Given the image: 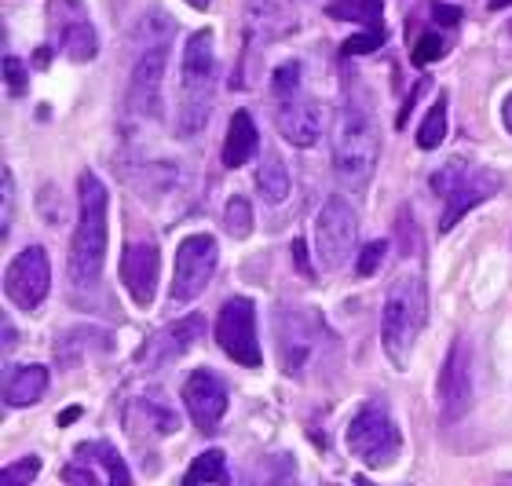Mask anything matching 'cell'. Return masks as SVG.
Here are the masks:
<instances>
[{
	"instance_id": "cell-1",
	"label": "cell",
	"mask_w": 512,
	"mask_h": 486,
	"mask_svg": "<svg viewBox=\"0 0 512 486\" xmlns=\"http://www.w3.org/2000/svg\"><path fill=\"white\" fill-rule=\"evenodd\" d=\"M77 205H81V216H77V231H74V242H70L66 271H70L74 286H92L99 278V271H103V264H107V223H110V194L92 169H85L77 176Z\"/></svg>"
},
{
	"instance_id": "cell-2",
	"label": "cell",
	"mask_w": 512,
	"mask_h": 486,
	"mask_svg": "<svg viewBox=\"0 0 512 486\" xmlns=\"http://www.w3.org/2000/svg\"><path fill=\"white\" fill-rule=\"evenodd\" d=\"M216 99V48L213 30H198L187 37L180 63V106H176V136L194 139L209 125Z\"/></svg>"
},
{
	"instance_id": "cell-3",
	"label": "cell",
	"mask_w": 512,
	"mask_h": 486,
	"mask_svg": "<svg viewBox=\"0 0 512 486\" xmlns=\"http://www.w3.org/2000/svg\"><path fill=\"white\" fill-rule=\"evenodd\" d=\"M428 318V293H425V278L410 271V275H399L384 296V311H381V348L388 355L395 370H406V362L414 355V344L425 329Z\"/></svg>"
},
{
	"instance_id": "cell-4",
	"label": "cell",
	"mask_w": 512,
	"mask_h": 486,
	"mask_svg": "<svg viewBox=\"0 0 512 486\" xmlns=\"http://www.w3.org/2000/svg\"><path fill=\"white\" fill-rule=\"evenodd\" d=\"M377 165V125L374 117L348 106L341 110L337 125H333V172L344 187H366L370 172Z\"/></svg>"
},
{
	"instance_id": "cell-5",
	"label": "cell",
	"mask_w": 512,
	"mask_h": 486,
	"mask_svg": "<svg viewBox=\"0 0 512 486\" xmlns=\"http://www.w3.org/2000/svg\"><path fill=\"white\" fill-rule=\"evenodd\" d=\"M348 450L370 468L395 465V457L403 450V435H399V424L392 421V413L384 410L381 402L359 406V413L348 421Z\"/></svg>"
},
{
	"instance_id": "cell-6",
	"label": "cell",
	"mask_w": 512,
	"mask_h": 486,
	"mask_svg": "<svg viewBox=\"0 0 512 486\" xmlns=\"http://www.w3.org/2000/svg\"><path fill=\"white\" fill-rule=\"evenodd\" d=\"M355 238H359V216L341 194L326 198L322 212L315 216V253L326 271H341L344 260L355 253Z\"/></svg>"
},
{
	"instance_id": "cell-7",
	"label": "cell",
	"mask_w": 512,
	"mask_h": 486,
	"mask_svg": "<svg viewBox=\"0 0 512 486\" xmlns=\"http://www.w3.org/2000/svg\"><path fill=\"white\" fill-rule=\"evenodd\" d=\"M216 344L227 359H235L246 370H260V340H256V304L249 296H231L216 318Z\"/></svg>"
},
{
	"instance_id": "cell-8",
	"label": "cell",
	"mask_w": 512,
	"mask_h": 486,
	"mask_svg": "<svg viewBox=\"0 0 512 486\" xmlns=\"http://www.w3.org/2000/svg\"><path fill=\"white\" fill-rule=\"evenodd\" d=\"M216 238L213 234H191L183 238L176 249V275H172V300L176 304H191L205 293L216 271Z\"/></svg>"
},
{
	"instance_id": "cell-9",
	"label": "cell",
	"mask_w": 512,
	"mask_h": 486,
	"mask_svg": "<svg viewBox=\"0 0 512 486\" xmlns=\"http://www.w3.org/2000/svg\"><path fill=\"white\" fill-rule=\"evenodd\" d=\"M52 289V264H48V253L41 245H30L22 249L15 260H11L8 275H4V293L15 307L22 311H37L44 304V296Z\"/></svg>"
},
{
	"instance_id": "cell-10",
	"label": "cell",
	"mask_w": 512,
	"mask_h": 486,
	"mask_svg": "<svg viewBox=\"0 0 512 486\" xmlns=\"http://www.w3.org/2000/svg\"><path fill=\"white\" fill-rule=\"evenodd\" d=\"M161 88H165V48L154 44L139 55L136 70H132V81H128V96L125 106L132 117H147V121H158L161 117Z\"/></svg>"
},
{
	"instance_id": "cell-11",
	"label": "cell",
	"mask_w": 512,
	"mask_h": 486,
	"mask_svg": "<svg viewBox=\"0 0 512 486\" xmlns=\"http://www.w3.org/2000/svg\"><path fill=\"white\" fill-rule=\"evenodd\" d=\"M472 406V370H469V344L454 340L447 351V362L439 370V413L443 421H461Z\"/></svg>"
},
{
	"instance_id": "cell-12",
	"label": "cell",
	"mask_w": 512,
	"mask_h": 486,
	"mask_svg": "<svg viewBox=\"0 0 512 486\" xmlns=\"http://www.w3.org/2000/svg\"><path fill=\"white\" fill-rule=\"evenodd\" d=\"M227 402H231L227 384L220 381L213 370H194L191 377H187V384H183V406L191 413V421L198 424V432H205V435H213L216 428H220V421H224V413H227Z\"/></svg>"
},
{
	"instance_id": "cell-13",
	"label": "cell",
	"mask_w": 512,
	"mask_h": 486,
	"mask_svg": "<svg viewBox=\"0 0 512 486\" xmlns=\"http://www.w3.org/2000/svg\"><path fill=\"white\" fill-rule=\"evenodd\" d=\"M125 424L136 443L139 439H165V435L180 432V413L172 410L169 399L158 388H147L128 402Z\"/></svg>"
},
{
	"instance_id": "cell-14",
	"label": "cell",
	"mask_w": 512,
	"mask_h": 486,
	"mask_svg": "<svg viewBox=\"0 0 512 486\" xmlns=\"http://www.w3.org/2000/svg\"><path fill=\"white\" fill-rule=\"evenodd\" d=\"M158 271H161V256L150 242H132L121 256V282H125L128 296L136 307L154 304V293H158Z\"/></svg>"
},
{
	"instance_id": "cell-15",
	"label": "cell",
	"mask_w": 512,
	"mask_h": 486,
	"mask_svg": "<svg viewBox=\"0 0 512 486\" xmlns=\"http://www.w3.org/2000/svg\"><path fill=\"white\" fill-rule=\"evenodd\" d=\"M275 125L282 132L286 143L293 147H315L322 139V106L311 103L297 92V96H286L278 99V110H275Z\"/></svg>"
},
{
	"instance_id": "cell-16",
	"label": "cell",
	"mask_w": 512,
	"mask_h": 486,
	"mask_svg": "<svg viewBox=\"0 0 512 486\" xmlns=\"http://www.w3.org/2000/svg\"><path fill=\"white\" fill-rule=\"evenodd\" d=\"M498 187H502V176L494 169H472L469 172V180L461 183L458 191H450L447 205H443V216H439V231L447 234L454 231L461 223V216H469L476 205H483V201H491L494 194H498Z\"/></svg>"
},
{
	"instance_id": "cell-17",
	"label": "cell",
	"mask_w": 512,
	"mask_h": 486,
	"mask_svg": "<svg viewBox=\"0 0 512 486\" xmlns=\"http://www.w3.org/2000/svg\"><path fill=\"white\" fill-rule=\"evenodd\" d=\"M48 366L41 362H30V366H15L8 373V381H4V399L8 406H33V402L44 399V391H48Z\"/></svg>"
},
{
	"instance_id": "cell-18",
	"label": "cell",
	"mask_w": 512,
	"mask_h": 486,
	"mask_svg": "<svg viewBox=\"0 0 512 486\" xmlns=\"http://www.w3.org/2000/svg\"><path fill=\"white\" fill-rule=\"evenodd\" d=\"M260 147V132H256V121L249 117V110H238L227 125V139H224V165L227 169H242L249 165V158Z\"/></svg>"
},
{
	"instance_id": "cell-19",
	"label": "cell",
	"mask_w": 512,
	"mask_h": 486,
	"mask_svg": "<svg viewBox=\"0 0 512 486\" xmlns=\"http://www.w3.org/2000/svg\"><path fill=\"white\" fill-rule=\"evenodd\" d=\"M275 326H278V348H282V366H286V370L297 377L300 366H304V359L311 355L308 333H300V329H297V315H293V311H286V307L278 311Z\"/></svg>"
},
{
	"instance_id": "cell-20",
	"label": "cell",
	"mask_w": 512,
	"mask_h": 486,
	"mask_svg": "<svg viewBox=\"0 0 512 486\" xmlns=\"http://www.w3.org/2000/svg\"><path fill=\"white\" fill-rule=\"evenodd\" d=\"M322 8L337 22H359L363 30L384 33V0H326Z\"/></svg>"
},
{
	"instance_id": "cell-21",
	"label": "cell",
	"mask_w": 512,
	"mask_h": 486,
	"mask_svg": "<svg viewBox=\"0 0 512 486\" xmlns=\"http://www.w3.org/2000/svg\"><path fill=\"white\" fill-rule=\"evenodd\" d=\"M202 329H205L202 315H191V318H183V322H172V326L165 329L158 340H154V359L165 362V359H176V355H183L194 340L202 337Z\"/></svg>"
},
{
	"instance_id": "cell-22",
	"label": "cell",
	"mask_w": 512,
	"mask_h": 486,
	"mask_svg": "<svg viewBox=\"0 0 512 486\" xmlns=\"http://www.w3.org/2000/svg\"><path fill=\"white\" fill-rule=\"evenodd\" d=\"M256 191L267 205H282L289 198V172L278 154H267L264 165L256 169Z\"/></svg>"
},
{
	"instance_id": "cell-23",
	"label": "cell",
	"mask_w": 512,
	"mask_h": 486,
	"mask_svg": "<svg viewBox=\"0 0 512 486\" xmlns=\"http://www.w3.org/2000/svg\"><path fill=\"white\" fill-rule=\"evenodd\" d=\"M63 48L74 63H92L96 52H99V37H96V30H92V22H85L81 15H77L74 22H66L63 26Z\"/></svg>"
},
{
	"instance_id": "cell-24",
	"label": "cell",
	"mask_w": 512,
	"mask_h": 486,
	"mask_svg": "<svg viewBox=\"0 0 512 486\" xmlns=\"http://www.w3.org/2000/svg\"><path fill=\"white\" fill-rule=\"evenodd\" d=\"M77 457H85V461H96V465L103 468V476H107L114 486H128V483H132V472H128L125 461H121V454L110 443H85V446H77Z\"/></svg>"
},
{
	"instance_id": "cell-25",
	"label": "cell",
	"mask_w": 512,
	"mask_h": 486,
	"mask_svg": "<svg viewBox=\"0 0 512 486\" xmlns=\"http://www.w3.org/2000/svg\"><path fill=\"white\" fill-rule=\"evenodd\" d=\"M443 139H447V96L439 92L436 103H432V110H428L425 121H421V128H417V147L436 150Z\"/></svg>"
},
{
	"instance_id": "cell-26",
	"label": "cell",
	"mask_w": 512,
	"mask_h": 486,
	"mask_svg": "<svg viewBox=\"0 0 512 486\" xmlns=\"http://www.w3.org/2000/svg\"><path fill=\"white\" fill-rule=\"evenodd\" d=\"M469 172H472V161L465 158H447L443 165H439L432 176H428V187L439 194V198H447L450 191H458L461 183L469 180Z\"/></svg>"
},
{
	"instance_id": "cell-27",
	"label": "cell",
	"mask_w": 512,
	"mask_h": 486,
	"mask_svg": "<svg viewBox=\"0 0 512 486\" xmlns=\"http://www.w3.org/2000/svg\"><path fill=\"white\" fill-rule=\"evenodd\" d=\"M183 483L194 486V483H227V461H224V450H205L191 468H187V476Z\"/></svg>"
},
{
	"instance_id": "cell-28",
	"label": "cell",
	"mask_w": 512,
	"mask_h": 486,
	"mask_svg": "<svg viewBox=\"0 0 512 486\" xmlns=\"http://www.w3.org/2000/svg\"><path fill=\"white\" fill-rule=\"evenodd\" d=\"M224 227L231 238H249L253 231V209H249V198H231L224 209Z\"/></svg>"
},
{
	"instance_id": "cell-29",
	"label": "cell",
	"mask_w": 512,
	"mask_h": 486,
	"mask_svg": "<svg viewBox=\"0 0 512 486\" xmlns=\"http://www.w3.org/2000/svg\"><path fill=\"white\" fill-rule=\"evenodd\" d=\"M271 88H275V96H278V99L297 96V92H300V63H282V66H275Z\"/></svg>"
},
{
	"instance_id": "cell-30",
	"label": "cell",
	"mask_w": 512,
	"mask_h": 486,
	"mask_svg": "<svg viewBox=\"0 0 512 486\" xmlns=\"http://www.w3.org/2000/svg\"><path fill=\"white\" fill-rule=\"evenodd\" d=\"M384 256H388V242H384V238L363 245V253H359V260H355V271H359L363 278L377 275V271H381V264H384Z\"/></svg>"
},
{
	"instance_id": "cell-31",
	"label": "cell",
	"mask_w": 512,
	"mask_h": 486,
	"mask_svg": "<svg viewBox=\"0 0 512 486\" xmlns=\"http://www.w3.org/2000/svg\"><path fill=\"white\" fill-rule=\"evenodd\" d=\"M37 472H41V461L37 457H26V461H15V465H8L4 472H0V483L4 486H26L37 479Z\"/></svg>"
},
{
	"instance_id": "cell-32",
	"label": "cell",
	"mask_w": 512,
	"mask_h": 486,
	"mask_svg": "<svg viewBox=\"0 0 512 486\" xmlns=\"http://www.w3.org/2000/svg\"><path fill=\"white\" fill-rule=\"evenodd\" d=\"M443 55H447V44H443V37H439V33H425V37L417 41V48H414V63L428 66V63H436V59H443Z\"/></svg>"
},
{
	"instance_id": "cell-33",
	"label": "cell",
	"mask_w": 512,
	"mask_h": 486,
	"mask_svg": "<svg viewBox=\"0 0 512 486\" xmlns=\"http://www.w3.org/2000/svg\"><path fill=\"white\" fill-rule=\"evenodd\" d=\"M4 77H8L11 96H26V88H30V81H26V66H22L15 55H8V59H4Z\"/></svg>"
},
{
	"instance_id": "cell-34",
	"label": "cell",
	"mask_w": 512,
	"mask_h": 486,
	"mask_svg": "<svg viewBox=\"0 0 512 486\" xmlns=\"http://www.w3.org/2000/svg\"><path fill=\"white\" fill-rule=\"evenodd\" d=\"M384 44V33H370V30H363L359 37H352V41H344V48L341 52L344 55H366V52H377Z\"/></svg>"
},
{
	"instance_id": "cell-35",
	"label": "cell",
	"mask_w": 512,
	"mask_h": 486,
	"mask_svg": "<svg viewBox=\"0 0 512 486\" xmlns=\"http://www.w3.org/2000/svg\"><path fill=\"white\" fill-rule=\"evenodd\" d=\"M4 209H0V234L8 238V231H11V201H15V180H11V172L4 169Z\"/></svg>"
},
{
	"instance_id": "cell-36",
	"label": "cell",
	"mask_w": 512,
	"mask_h": 486,
	"mask_svg": "<svg viewBox=\"0 0 512 486\" xmlns=\"http://www.w3.org/2000/svg\"><path fill=\"white\" fill-rule=\"evenodd\" d=\"M63 479H66V483H85V486H96L99 483V476L92 472V468H88V461H81V457H77V465L66 468Z\"/></svg>"
},
{
	"instance_id": "cell-37",
	"label": "cell",
	"mask_w": 512,
	"mask_h": 486,
	"mask_svg": "<svg viewBox=\"0 0 512 486\" xmlns=\"http://www.w3.org/2000/svg\"><path fill=\"white\" fill-rule=\"evenodd\" d=\"M432 15H436L443 26H458V22L465 19V11L461 8H450V4H439V0L432 4Z\"/></svg>"
},
{
	"instance_id": "cell-38",
	"label": "cell",
	"mask_w": 512,
	"mask_h": 486,
	"mask_svg": "<svg viewBox=\"0 0 512 486\" xmlns=\"http://www.w3.org/2000/svg\"><path fill=\"white\" fill-rule=\"evenodd\" d=\"M293 260H297V267L304 271V275H311V264H308V245H304V238H297L293 242Z\"/></svg>"
},
{
	"instance_id": "cell-39",
	"label": "cell",
	"mask_w": 512,
	"mask_h": 486,
	"mask_svg": "<svg viewBox=\"0 0 512 486\" xmlns=\"http://www.w3.org/2000/svg\"><path fill=\"white\" fill-rule=\"evenodd\" d=\"M502 121H505V128L512 132V96L505 99V106H502Z\"/></svg>"
},
{
	"instance_id": "cell-40",
	"label": "cell",
	"mask_w": 512,
	"mask_h": 486,
	"mask_svg": "<svg viewBox=\"0 0 512 486\" xmlns=\"http://www.w3.org/2000/svg\"><path fill=\"white\" fill-rule=\"evenodd\" d=\"M77 417H81V406H70V410L59 417V424H70V421H77Z\"/></svg>"
},
{
	"instance_id": "cell-41",
	"label": "cell",
	"mask_w": 512,
	"mask_h": 486,
	"mask_svg": "<svg viewBox=\"0 0 512 486\" xmlns=\"http://www.w3.org/2000/svg\"><path fill=\"white\" fill-rule=\"evenodd\" d=\"M183 4H191L194 11H205V8H209V0H183Z\"/></svg>"
},
{
	"instance_id": "cell-42",
	"label": "cell",
	"mask_w": 512,
	"mask_h": 486,
	"mask_svg": "<svg viewBox=\"0 0 512 486\" xmlns=\"http://www.w3.org/2000/svg\"><path fill=\"white\" fill-rule=\"evenodd\" d=\"M502 8H512V0H491V11H502Z\"/></svg>"
},
{
	"instance_id": "cell-43",
	"label": "cell",
	"mask_w": 512,
	"mask_h": 486,
	"mask_svg": "<svg viewBox=\"0 0 512 486\" xmlns=\"http://www.w3.org/2000/svg\"><path fill=\"white\" fill-rule=\"evenodd\" d=\"M509 33H512V22H509Z\"/></svg>"
}]
</instances>
